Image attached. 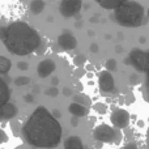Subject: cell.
Masks as SVG:
<instances>
[{"instance_id":"cell-17","label":"cell","mask_w":149,"mask_h":149,"mask_svg":"<svg viewBox=\"0 0 149 149\" xmlns=\"http://www.w3.org/2000/svg\"><path fill=\"white\" fill-rule=\"evenodd\" d=\"M12 68V62L5 56H0V74H7Z\"/></svg>"},{"instance_id":"cell-12","label":"cell","mask_w":149,"mask_h":149,"mask_svg":"<svg viewBox=\"0 0 149 149\" xmlns=\"http://www.w3.org/2000/svg\"><path fill=\"white\" fill-rule=\"evenodd\" d=\"M100 7H102L103 9H109V10H114L118 7H120L122 4L130 1V0H94Z\"/></svg>"},{"instance_id":"cell-34","label":"cell","mask_w":149,"mask_h":149,"mask_svg":"<svg viewBox=\"0 0 149 149\" xmlns=\"http://www.w3.org/2000/svg\"><path fill=\"white\" fill-rule=\"evenodd\" d=\"M5 37V26H0V41H3Z\"/></svg>"},{"instance_id":"cell-39","label":"cell","mask_w":149,"mask_h":149,"mask_svg":"<svg viewBox=\"0 0 149 149\" xmlns=\"http://www.w3.org/2000/svg\"><path fill=\"white\" fill-rule=\"evenodd\" d=\"M147 144H148V148H149V127L147 130Z\"/></svg>"},{"instance_id":"cell-1","label":"cell","mask_w":149,"mask_h":149,"mask_svg":"<svg viewBox=\"0 0 149 149\" xmlns=\"http://www.w3.org/2000/svg\"><path fill=\"white\" fill-rule=\"evenodd\" d=\"M63 130L58 119L45 106H38L21 126V136L30 147L39 149L56 148L62 140Z\"/></svg>"},{"instance_id":"cell-28","label":"cell","mask_w":149,"mask_h":149,"mask_svg":"<svg viewBox=\"0 0 149 149\" xmlns=\"http://www.w3.org/2000/svg\"><path fill=\"white\" fill-rule=\"evenodd\" d=\"M17 68L18 70H21V71H26L29 68V64L26 62H18L17 63Z\"/></svg>"},{"instance_id":"cell-18","label":"cell","mask_w":149,"mask_h":149,"mask_svg":"<svg viewBox=\"0 0 149 149\" xmlns=\"http://www.w3.org/2000/svg\"><path fill=\"white\" fill-rule=\"evenodd\" d=\"M73 102L74 103H79V105L81 106H85V107H88V106L90 105V98L88 97V95H84V94H77L73 97Z\"/></svg>"},{"instance_id":"cell-13","label":"cell","mask_w":149,"mask_h":149,"mask_svg":"<svg viewBox=\"0 0 149 149\" xmlns=\"http://www.w3.org/2000/svg\"><path fill=\"white\" fill-rule=\"evenodd\" d=\"M68 111L74 116V118H82V116H86L88 113H89V109L85 107V106H81L79 103L72 102L70 106H68Z\"/></svg>"},{"instance_id":"cell-4","label":"cell","mask_w":149,"mask_h":149,"mask_svg":"<svg viewBox=\"0 0 149 149\" xmlns=\"http://www.w3.org/2000/svg\"><path fill=\"white\" fill-rule=\"evenodd\" d=\"M93 137L94 140L100 143H119L122 140V134L119 132V130L114 128V127L109 126V124H100L94 128L93 131Z\"/></svg>"},{"instance_id":"cell-35","label":"cell","mask_w":149,"mask_h":149,"mask_svg":"<svg viewBox=\"0 0 149 149\" xmlns=\"http://www.w3.org/2000/svg\"><path fill=\"white\" fill-rule=\"evenodd\" d=\"M59 77H52V80H51V84H52V86H56V85H59Z\"/></svg>"},{"instance_id":"cell-29","label":"cell","mask_w":149,"mask_h":149,"mask_svg":"<svg viewBox=\"0 0 149 149\" xmlns=\"http://www.w3.org/2000/svg\"><path fill=\"white\" fill-rule=\"evenodd\" d=\"M89 50H90L92 54H95V52H98V50H100V46H98L97 43H92L89 46Z\"/></svg>"},{"instance_id":"cell-26","label":"cell","mask_w":149,"mask_h":149,"mask_svg":"<svg viewBox=\"0 0 149 149\" xmlns=\"http://www.w3.org/2000/svg\"><path fill=\"white\" fill-rule=\"evenodd\" d=\"M94 110L98 111L100 114H105L106 110H107V107H106L103 103H97V105H94Z\"/></svg>"},{"instance_id":"cell-27","label":"cell","mask_w":149,"mask_h":149,"mask_svg":"<svg viewBox=\"0 0 149 149\" xmlns=\"http://www.w3.org/2000/svg\"><path fill=\"white\" fill-rule=\"evenodd\" d=\"M8 141V135L5 134L4 130L0 128V144H4V143Z\"/></svg>"},{"instance_id":"cell-6","label":"cell","mask_w":149,"mask_h":149,"mask_svg":"<svg viewBox=\"0 0 149 149\" xmlns=\"http://www.w3.org/2000/svg\"><path fill=\"white\" fill-rule=\"evenodd\" d=\"M110 120L114 128L116 130H123L128 127L130 120H131V115L127 110L124 109H115L110 115Z\"/></svg>"},{"instance_id":"cell-8","label":"cell","mask_w":149,"mask_h":149,"mask_svg":"<svg viewBox=\"0 0 149 149\" xmlns=\"http://www.w3.org/2000/svg\"><path fill=\"white\" fill-rule=\"evenodd\" d=\"M98 86L103 93H114L115 92V80L111 72L101 71L98 74Z\"/></svg>"},{"instance_id":"cell-9","label":"cell","mask_w":149,"mask_h":149,"mask_svg":"<svg viewBox=\"0 0 149 149\" xmlns=\"http://www.w3.org/2000/svg\"><path fill=\"white\" fill-rule=\"evenodd\" d=\"M58 45L64 51H72L77 47V39L73 34L65 31V33H62L58 37Z\"/></svg>"},{"instance_id":"cell-20","label":"cell","mask_w":149,"mask_h":149,"mask_svg":"<svg viewBox=\"0 0 149 149\" xmlns=\"http://www.w3.org/2000/svg\"><path fill=\"white\" fill-rule=\"evenodd\" d=\"M10 130H12L15 136H20L21 134V123L18 120H12L10 122Z\"/></svg>"},{"instance_id":"cell-2","label":"cell","mask_w":149,"mask_h":149,"mask_svg":"<svg viewBox=\"0 0 149 149\" xmlns=\"http://www.w3.org/2000/svg\"><path fill=\"white\" fill-rule=\"evenodd\" d=\"M4 46L13 55L26 56L41 47L42 38L39 33L24 21H15L5 26Z\"/></svg>"},{"instance_id":"cell-33","label":"cell","mask_w":149,"mask_h":149,"mask_svg":"<svg viewBox=\"0 0 149 149\" xmlns=\"http://www.w3.org/2000/svg\"><path fill=\"white\" fill-rule=\"evenodd\" d=\"M63 94H64L65 97H71V95H72V89H71V88H64V89H63Z\"/></svg>"},{"instance_id":"cell-30","label":"cell","mask_w":149,"mask_h":149,"mask_svg":"<svg viewBox=\"0 0 149 149\" xmlns=\"http://www.w3.org/2000/svg\"><path fill=\"white\" fill-rule=\"evenodd\" d=\"M120 149H139L136 145V143H128V144H126L124 147H122Z\"/></svg>"},{"instance_id":"cell-11","label":"cell","mask_w":149,"mask_h":149,"mask_svg":"<svg viewBox=\"0 0 149 149\" xmlns=\"http://www.w3.org/2000/svg\"><path fill=\"white\" fill-rule=\"evenodd\" d=\"M18 114V109L15 103L7 102L3 106H0V122L3 120H12L13 118H16V115Z\"/></svg>"},{"instance_id":"cell-3","label":"cell","mask_w":149,"mask_h":149,"mask_svg":"<svg viewBox=\"0 0 149 149\" xmlns=\"http://www.w3.org/2000/svg\"><path fill=\"white\" fill-rule=\"evenodd\" d=\"M114 18L120 26L137 28L141 24H144L145 9L140 3L130 0L114 9Z\"/></svg>"},{"instance_id":"cell-40","label":"cell","mask_w":149,"mask_h":149,"mask_svg":"<svg viewBox=\"0 0 149 149\" xmlns=\"http://www.w3.org/2000/svg\"><path fill=\"white\" fill-rule=\"evenodd\" d=\"M33 92H34V93H38V92H39V88H38V86H36V88L33 89Z\"/></svg>"},{"instance_id":"cell-43","label":"cell","mask_w":149,"mask_h":149,"mask_svg":"<svg viewBox=\"0 0 149 149\" xmlns=\"http://www.w3.org/2000/svg\"><path fill=\"white\" fill-rule=\"evenodd\" d=\"M148 120H149V119H148Z\"/></svg>"},{"instance_id":"cell-21","label":"cell","mask_w":149,"mask_h":149,"mask_svg":"<svg viewBox=\"0 0 149 149\" xmlns=\"http://www.w3.org/2000/svg\"><path fill=\"white\" fill-rule=\"evenodd\" d=\"M116 67H118V64H116V60L115 59H107L105 63V68L106 71H109V72H113V71L116 70Z\"/></svg>"},{"instance_id":"cell-19","label":"cell","mask_w":149,"mask_h":149,"mask_svg":"<svg viewBox=\"0 0 149 149\" xmlns=\"http://www.w3.org/2000/svg\"><path fill=\"white\" fill-rule=\"evenodd\" d=\"M30 81H31L30 77H28V76H18L13 80V82H15L16 86H24V85H28V84H30Z\"/></svg>"},{"instance_id":"cell-36","label":"cell","mask_w":149,"mask_h":149,"mask_svg":"<svg viewBox=\"0 0 149 149\" xmlns=\"http://www.w3.org/2000/svg\"><path fill=\"white\" fill-rule=\"evenodd\" d=\"M115 52L116 54H120V52H123V46H115Z\"/></svg>"},{"instance_id":"cell-31","label":"cell","mask_w":149,"mask_h":149,"mask_svg":"<svg viewBox=\"0 0 149 149\" xmlns=\"http://www.w3.org/2000/svg\"><path fill=\"white\" fill-rule=\"evenodd\" d=\"M24 101H25L26 103H33L34 102V95L33 94H26L25 97H24Z\"/></svg>"},{"instance_id":"cell-41","label":"cell","mask_w":149,"mask_h":149,"mask_svg":"<svg viewBox=\"0 0 149 149\" xmlns=\"http://www.w3.org/2000/svg\"><path fill=\"white\" fill-rule=\"evenodd\" d=\"M16 149H26V148H25V147H22V145H20V147H17Z\"/></svg>"},{"instance_id":"cell-15","label":"cell","mask_w":149,"mask_h":149,"mask_svg":"<svg viewBox=\"0 0 149 149\" xmlns=\"http://www.w3.org/2000/svg\"><path fill=\"white\" fill-rule=\"evenodd\" d=\"M64 149H84L81 137L70 136L64 140Z\"/></svg>"},{"instance_id":"cell-10","label":"cell","mask_w":149,"mask_h":149,"mask_svg":"<svg viewBox=\"0 0 149 149\" xmlns=\"http://www.w3.org/2000/svg\"><path fill=\"white\" fill-rule=\"evenodd\" d=\"M55 70H56V64H55L54 60L45 59V60H42V62H39L38 67H37V73H38L39 77L46 79V77L50 76Z\"/></svg>"},{"instance_id":"cell-42","label":"cell","mask_w":149,"mask_h":149,"mask_svg":"<svg viewBox=\"0 0 149 149\" xmlns=\"http://www.w3.org/2000/svg\"><path fill=\"white\" fill-rule=\"evenodd\" d=\"M147 16H148V18H149V7H148V10H147Z\"/></svg>"},{"instance_id":"cell-5","label":"cell","mask_w":149,"mask_h":149,"mask_svg":"<svg viewBox=\"0 0 149 149\" xmlns=\"http://www.w3.org/2000/svg\"><path fill=\"white\" fill-rule=\"evenodd\" d=\"M126 60H127L126 64H131L135 70H137V73L139 72L144 73L149 63V52L143 51V50L139 49H134L130 52L128 58Z\"/></svg>"},{"instance_id":"cell-23","label":"cell","mask_w":149,"mask_h":149,"mask_svg":"<svg viewBox=\"0 0 149 149\" xmlns=\"http://www.w3.org/2000/svg\"><path fill=\"white\" fill-rule=\"evenodd\" d=\"M73 63H74V65H76L77 68L82 67V65L85 64V56L84 55H77V56H74Z\"/></svg>"},{"instance_id":"cell-37","label":"cell","mask_w":149,"mask_h":149,"mask_svg":"<svg viewBox=\"0 0 149 149\" xmlns=\"http://www.w3.org/2000/svg\"><path fill=\"white\" fill-rule=\"evenodd\" d=\"M145 42H147V38H145V37H140V38H139V43L140 45L145 43Z\"/></svg>"},{"instance_id":"cell-24","label":"cell","mask_w":149,"mask_h":149,"mask_svg":"<svg viewBox=\"0 0 149 149\" xmlns=\"http://www.w3.org/2000/svg\"><path fill=\"white\" fill-rule=\"evenodd\" d=\"M130 81H131L132 85H136L140 82V74L137 72H132L131 76H130Z\"/></svg>"},{"instance_id":"cell-22","label":"cell","mask_w":149,"mask_h":149,"mask_svg":"<svg viewBox=\"0 0 149 149\" xmlns=\"http://www.w3.org/2000/svg\"><path fill=\"white\" fill-rule=\"evenodd\" d=\"M145 80H144V89H145V97L149 100V63H148V67L145 70Z\"/></svg>"},{"instance_id":"cell-25","label":"cell","mask_w":149,"mask_h":149,"mask_svg":"<svg viewBox=\"0 0 149 149\" xmlns=\"http://www.w3.org/2000/svg\"><path fill=\"white\" fill-rule=\"evenodd\" d=\"M46 94L50 95V97H56L59 94V90H58L56 86H51L49 90H46Z\"/></svg>"},{"instance_id":"cell-16","label":"cell","mask_w":149,"mask_h":149,"mask_svg":"<svg viewBox=\"0 0 149 149\" xmlns=\"http://www.w3.org/2000/svg\"><path fill=\"white\" fill-rule=\"evenodd\" d=\"M45 7H46V3L43 0H31L30 5H29V9H30V12L33 15H39L45 9Z\"/></svg>"},{"instance_id":"cell-7","label":"cell","mask_w":149,"mask_h":149,"mask_svg":"<svg viewBox=\"0 0 149 149\" xmlns=\"http://www.w3.org/2000/svg\"><path fill=\"white\" fill-rule=\"evenodd\" d=\"M82 0H62L60 1L59 10L63 17L71 18L73 16H77L81 10Z\"/></svg>"},{"instance_id":"cell-38","label":"cell","mask_w":149,"mask_h":149,"mask_svg":"<svg viewBox=\"0 0 149 149\" xmlns=\"http://www.w3.org/2000/svg\"><path fill=\"white\" fill-rule=\"evenodd\" d=\"M72 126L73 127L77 126V118H74V116H73V119H72Z\"/></svg>"},{"instance_id":"cell-14","label":"cell","mask_w":149,"mask_h":149,"mask_svg":"<svg viewBox=\"0 0 149 149\" xmlns=\"http://www.w3.org/2000/svg\"><path fill=\"white\" fill-rule=\"evenodd\" d=\"M9 98H10V89L8 86L7 81H4L0 77V106L9 102Z\"/></svg>"},{"instance_id":"cell-32","label":"cell","mask_w":149,"mask_h":149,"mask_svg":"<svg viewBox=\"0 0 149 149\" xmlns=\"http://www.w3.org/2000/svg\"><path fill=\"white\" fill-rule=\"evenodd\" d=\"M84 73H85L84 68L80 67V68H76V72H74V76H76V77H81Z\"/></svg>"}]
</instances>
